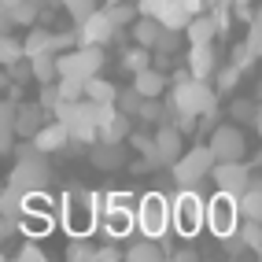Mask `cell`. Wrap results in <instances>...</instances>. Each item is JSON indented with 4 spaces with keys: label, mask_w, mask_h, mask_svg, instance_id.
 <instances>
[{
    "label": "cell",
    "mask_w": 262,
    "mask_h": 262,
    "mask_svg": "<svg viewBox=\"0 0 262 262\" xmlns=\"http://www.w3.org/2000/svg\"><path fill=\"white\" fill-rule=\"evenodd\" d=\"M159 23H163L166 30H181V33H185V26L192 23V15H188V8L181 4V0H163Z\"/></svg>",
    "instance_id": "d4e9b609"
},
{
    "label": "cell",
    "mask_w": 262,
    "mask_h": 262,
    "mask_svg": "<svg viewBox=\"0 0 262 262\" xmlns=\"http://www.w3.org/2000/svg\"><path fill=\"white\" fill-rule=\"evenodd\" d=\"M107 214V192H89L74 185L71 192L59 196V222L71 236H89Z\"/></svg>",
    "instance_id": "6da1fadb"
},
{
    "label": "cell",
    "mask_w": 262,
    "mask_h": 262,
    "mask_svg": "<svg viewBox=\"0 0 262 262\" xmlns=\"http://www.w3.org/2000/svg\"><path fill=\"white\" fill-rule=\"evenodd\" d=\"M122 67H126L129 74H141V71H148V67H151V48H144V45H133V48H126V52H122Z\"/></svg>",
    "instance_id": "f546056e"
},
{
    "label": "cell",
    "mask_w": 262,
    "mask_h": 262,
    "mask_svg": "<svg viewBox=\"0 0 262 262\" xmlns=\"http://www.w3.org/2000/svg\"><path fill=\"white\" fill-rule=\"evenodd\" d=\"M181 4L188 8V15H192V19H196V15H203L207 8H211V0H181Z\"/></svg>",
    "instance_id": "c3c4849f"
},
{
    "label": "cell",
    "mask_w": 262,
    "mask_h": 262,
    "mask_svg": "<svg viewBox=\"0 0 262 262\" xmlns=\"http://www.w3.org/2000/svg\"><path fill=\"white\" fill-rule=\"evenodd\" d=\"M185 33H188V45H214V37H218V23H214V15L211 11H203V15H196L188 26H185Z\"/></svg>",
    "instance_id": "d6986e66"
},
{
    "label": "cell",
    "mask_w": 262,
    "mask_h": 262,
    "mask_svg": "<svg viewBox=\"0 0 262 262\" xmlns=\"http://www.w3.org/2000/svg\"><path fill=\"white\" fill-rule=\"evenodd\" d=\"M15 258H19V262H45V248H37V240L30 236L23 248L15 251Z\"/></svg>",
    "instance_id": "60d3db41"
},
{
    "label": "cell",
    "mask_w": 262,
    "mask_h": 262,
    "mask_svg": "<svg viewBox=\"0 0 262 262\" xmlns=\"http://www.w3.org/2000/svg\"><path fill=\"white\" fill-rule=\"evenodd\" d=\"M233 118L236 122H255L258 118V107L251 100H233Z\"/></svg>",
    "instance_id": "b9f144b4"
},
{
    "label": "cell",
    "mask_w": 262,
    "mask_h": 262,
    "mask_svg": "<svg viewBox=\"0 0 262 262\" xmlns=\"http://www.w3.org/2000/svg\"><path fill=\"white\" fill-rule=\"evenodd\" d=\"M59 100H63V96H59V85H52V81H48L45 89H41V103H45L48 111H56V103H59Z\"/></svg>",
    "instance_id": "ee69618b"
},
{
    "label": "cell",
    "mask_w": 262,
    "mask_h": 262,
    "mask_svg": "<svg viewBox=\"0 0 262 262\" xmlns=\"http://www.w3.org/2000/svg\"><path fill=\"white\" fill-rule=\"evenodd\" d=\"M52 200L45 196V188L41 192H30L26 196V211H23V229H26V236H45L48 229H52Z\"/></svg>",
    "instance_id": "4fadbf2b"
},
{
    "label": "cell",
    "mask_w": 262,
    "mask_h": 262,
    "mask_svg": "<svg viewBox=\"0 0 262 262\" xmlns=\"http://www.w3.org/2000/svg\"><path fill=\"white\" fill-rule=\"evenodd\" d=\"M178 45H181V30H166V26H163V33H159V45H155V52L170 56V52H178Z\"/></svg>",
    "instance_id": "ab89813d"
},
{
    "label": "cell",
    "mask_w": 262,
    "mask_h": 262,
    "mask_svg": "<svg viewBox=\"0 0 262 262\" xmlns=\"http://www.w3.org/2000/svg\"><path fill=\"white\" fill-rule=\"evenodd\" d=\"M214 163H218V159H214L211 144H196V148H188L181 159L170 166L173 185H178V188H196V185L207 178V173L214 170Z\"/></svg>",
    "instance_id": "277c9868"
},
{
    "label": "cell",
    "mask_w": 262,
    "mask_h": 262,
    "mask_svg": "<svg viewBox=\"0 0 262 262\" xmlns=\"http://www.w3.org/2000/svg\"><path fill=\"white\" fill-rule=\"evenodd\" d=\"M137 8H141V15H151V19H159L163 0H137Z\"/></svg>",
    "instance_id": "7dc6e473"
},
{
    "label": "cell",
    "mask_w": 262,
    "mask_h": 262,
    "mask_svg": "<svg viewBox=\"0 0 262 262\" xmlns=\"http://www.w3.org/2000/svg\"><path fill=\"white\" fill-rule=\"evenodd\" d=\"M137 229L144 236H155L163 240L170 229H173V207L163 192H148V196L137 203Z\"/></svg>",
    "instance_id": "3957f363"
},
{
    "label": "cell",
    "mask_w": 262,
    "mask_h": 262,
    "mask_svg": "<svg viewBox=\"0 0 262 262\" xmlns=\"http://www.w3.org/2000/svg\"><path fill=\"white\" fill-rule=\"evenodd\" d=\"M126 137H129V115H122L118 107H107L103 111V122H100V141L122 144Z\"/></svg>",
    "instance_id": "e0dca14e"
},
{
    "label": "cell",
    "mask_w": 262,
    "mask_h": 262,
    "mask_svg": "<svg viewBox=\"0 0 262 262\" xmlns=\"http://www.w3.org/2000/svg\"><path fill=\"white\" fill-rule=\"evenodd\" d=\"M118 85L115 81H107V78H89V81H85V96H89V100H96V103H103V107H115V100H118Z\"/></svg>",
    "instance_id": "7402d4cb"
},
{
    "label": "cell",
    "mask_w": 262,
    "mask_h": 262,
    "mask_svg": "<svg viewBox=\"0 0 262 262\" xmlns=\"http://www.w3.org/2000/svg\"><path fill=\"white\" fill-rule=\"evenodd\" d=\"M173 258H178V262L188 258V262H192V258H196V251H192V248H181V251H173Z\"/></svg>",
    "instance_id": "681fc988"
},
{
    "label": "cell",
    "mask_w": 262,
    "mask_h": 262,
    "mask_svg": "<svg viewBox=\"0 0 262 262\" xmlns=\"http://www.w3.org/2000/svg\"><path fill=\"white\" fill-rule=\"evenodd\" d=\"M89 159L96 170H118L122 163H126V151H122V144L115 141H96L93 151H89Z\"/></svg>",
    "instance_id": "ac0fdd59"
},
{
    "label": "cell",
    "mask_w": 262,
    "mask_h": 262,
    "mask_svg": "<svg viewBox=\"0 0 262 262\" xmlns=\"http://www.w3.org/2000/svg\"><path fill=\"white\" fill-rule=\"evenodd\" d=\"M103 229L107 236H129V229H137V203L129 188H115L107 192V214H103Z\"/></svg>",
    "instance_id": "8992f818"
},
{
    "label": "cell",
    "mask_w": 262,
    "mask_h": 262,
    "mask_svg": "<svg viewBox=\"0 0 262 262\" xmlns=\"http://www.w3.org/2000/svg\"><path fill=\"white\" fill-rule=\"evenodd\" d=\"M19 4H23V0H0V8H4V11H15Z\"/></svg>",
    "instance_id": "f907efd6"
},
{
    "label": "cell",
    "mask_w": 262,
    "mask_h": 262,
    "mask_svg": "<svg viewBox=\"0 0 262 262\" xmlns=\"http://www.w3.org/2000/svg\"><path fill=\"white\" fill-rule=\"evenodd\" d=\"M240 196H229V192H214L211 203H207V229H211L218 240L240 229Z\"/></svg>",
    "instance_id": "52a82bcc"
},
{
    "label": "cell",
    "mask_w": 262,
    "mask_h": 262,
    "mask_svg": "<svg viewBox=\"0 0 262 262\" xmlns=\"http://www.w3.org/2000/svg\"><path fill=\"white\" fill-rule=\"evenodd\" d=\"M214 103H218V93L207 85V78L188 74L181 81H173V89H170V111H173L181 129H192L200 118L214 115Z\"/></svg>",
    "instance_id": "7a4b0ae2"
},
{
    "label": "cell",
    "mask_w": 262,
    "mask_h": 262,
    "mask_svg": "<svg viewBox=\"0 0 262 262\" xmlns=\"http://www.w3.org/2000/svg\"><path fill=\"white\" fill-rule=\"evenodd\" d=\"M141 103H144V93L137 89V85H129V89H122V93H118V100H115V107H118L122 115H129V118H137V115H141Z\"/></svg>",
    "instance_id": "1f68e13d"
},
{
    "label": "cell",
    "mask_w": 262,
    "mask_h": 262,
    "mask_svg": "<svg viewBox=\"0 0 262 262\" xmlns=\"http://www.w3.org/2000/svg\"><path fill=\"white\" fill-rule=\"evenodd\" d=\"M173 207V229H178L181 236H196L203 225H207V203L196 188H181L178 196L170 200Z\"/></svg>",
    "instance_id": "5b68a950"
},
{
    "label": "cell",
    "mask_w": 262,
    "mask_h": 262,
    "mask_svg": "<svg viewBox=\"0 0 262 262\" xmlns=\"http://www.w3.org/2000/svg\"><path fill=\"white\" fill-rule=\"evenodd\" d=\"M151 137H155V151L163 155V163L166 166H173L185 155V141H181V126H166V122H159V126L151 129Z\"/></svg>",
    "instance_id": "9a60e30c"
},
{
    "label": "cell",
    "mask_w": 262,
    "mask_h": 262,
    "mask_svg": "<svg viewBox=\"0 0 262 262\" xmlns=\"http://www.w3.org/2000/svg\"><path fill=\"white\" fill-rule=\"evenodd\" d=\"M8 74H11L15 81H26V78H33V67H30V59H23V63L8 67Z\"/></svg>",
    "instance_id": "f6af8a7d"
},
{
    "label": "cell",
    "mask_w": 262,
    "mask_h": 262,
    "mask_svg": "<svg viewBox=\"0 0 262 262\" xmlns=\"http://www.w3.org/2000/svg\"><path fill=\"white\" fill-rule=\"evenodd\" d=\"M107 11H111V19L126 30V26H133L137 19H141V8L137 4H129V0H118V4H107Z\"/></svg>",
    "instance_id": "836d02e7"
},
{
    "label": "cell",
    "mask_w": 262,
    "mask_h": 262,
    "mask_svg": "<svg viewBox=\"0 0 262 262\" xmlns=\"http://www.w3.org/2000/svg\"><path fill=\"white\" fill-rule=\"evenodd\" d=\"M41 52H56V33L45 26H33L26 33V56H41Z\"/></svg>",
    "instance_id": "83f0119b"
},
{
    "label": "cell",
    "mask_w": 262,
    "mask_h": 262,
    "mask_svg": "<svg viewBox=\"0 0 262 262\" xmlns=\"http://www.w3.org/2000/svg\"><path fill=\"white\" fill-rule=\"evenodd\" d=\"M56 85H59V96H63V100H81V96H85V81H81V78H67V74H59Z\"/></svg>",
    "instance_id": "74e56055"
},
{
    "label": "cell",
    "mask_w": 262,
    "mask_h": 262,
    "mask_svg": "<svg viewBox=\"0 0 262 262\" xmlns=\"http://www.w3.org/2000/svg\"><path fill=\"white\" fill-rule=\"evenodd\" d=\"M63 8H67V15H71L74 23H85L96 11V0H63Z\"/></svg>",
    "instance_id": "8d00e7d4"
},
{
    "label": "cell",
    "mask_w": 262,
    "mask_h": 262,
    "mask_svg": "<svg viewBox=\"0 0 262 262\" xmlns=\"http://www.w3.org/2000/svg\"><path fill=\"white\" fill-rule=\"evenodd\" d=\"M107 4H118V0H107Z\"/></svg>",
    "instance_id": "db71d44e"
},
{
    "label": "cell",
    "mask_w": 262,
    "mask_h": 262,
    "mask_svg": "<svg viewBox=\"0 0 262 262\" xmlns=\"http://www.w3.org/2000/svg\"><path fill=\"white\" fill-rule=\"evenodd\" d=\"M45 103H26V107H19V118H15V129H19V137H37V129L45 126Z\"/></svg>",
    "instance_id": "ffe728a7"
},
{
    "label": "cell",
    "mask_w": 262,
    "mask_h": 262,
    "mask_svg": "<svg viewBox=\"0 0 262 262\" xmlns=\"http://www.w3.org/2000/svg\"><path fill=\"white\" fill-rule=\"evenodd\" d=\"M188 74L192 78L218 74V48L214 45H188Z\"/></svg>",
    "instance_id": "2e32d148"
},
{
    "label": "cell",
    "mask_w": 262,
    "mask_h": 262,
    "mask_svg": "<svg viewBox=\"0 0 262 262\" xmlns=\"http://www.w3.org/2000/svg\"><path fill=\"white\" fill-rule=\"evenodd\" d=\"M255 126H258V137H262V103H258V118H255Z\"/></svg>",
    "instance_id": "816d5d0a"
},
{
    "label": "cell",
    "mask_w": 262,
    "mask_h": 262,
    "mask_svg": "<svg viewBox=\"0 0 262 262\" xmlns=\"http://www.w3.org/2000/svg\"><path fill=\"white\" fill-rule=\"evenodd\" d=\"M30 67H33V78L41 85L56 81L59 78V52H41V56H30Z\"/></svg>",
    "instance_id": "cb8c5ba5"
},
{
    "label": "cell",
    "mask_w": 262,
    "mask_h": 262,
    "mask_svg": "<svg viewBox=\"0 0 262 262\" xmlns=\"http://www.w3.org/2000/svg\"><path fill=\"white\" fill-rule=\"evenodd\" d=\"M211 151H214V159L218 163H240L244 159V151H248V141H244V133L233 126H218V129H211Z\"/></svg>",
    "instance_id": "8fae6325"
},
{
    "label": "cell",
    "mask_w": 262,
    "mask_h": 262,
    "mask_svg": "<svg viewBox=\"0 0 262 262\" xmlns=\"http://www.w3.org/2000/svg\"><path fill=\"white\" fill-rule=\"evenodd\" d=\"M211 4H218V0H211ZM229 4H233V0H229Z\"/></svg>",
    "instance_id": "f5cc1de1"
},
{
    "label": "cell",
    "mask_w": 262,
    "mask_h": 262,
    "mask_svg": "<svg viewBox=\"0 0 262 262\" xmlns=\"http://www.w3.org/2000/svg\"><path fill=\"white\" fill-rule=\"evenodd\" d=\"M118 33H122V26L111 19V11L107 8H96L85 23H78V37H81V45H111V41H118Z\"/></svg>",
    "instance_id": "30bf717a"
},
{
    "label": "cell",
    "mask_w": 262,
    "mask_h": 262,
    "mask_svg": "<svg viewBox=\"0 0 262 262\" xmlns=\"http://www.w3.org/2000/svg\"><path fill=\"white\" fill-rule=\"evenodd\" d=\"M233 11H236V19H244L251 26V19H255V11H251V0H233Z\"/></svg>",
    "instance_id": "bcb514c9"
},
{
    "label": "cell",
    "mask_w": 262,
    "mask_h": 262,
    "mask_svg": "<svg viewBox=\"0 0 262 262\" xmlns=\"http://www.w3.org/2000/svg\"><path fill=\"white\" fill-rule=\"evenodd\" d=\"M15 118H19V107H15V96H8L4 103H0V151H11V137L19 133L15 129Z\"/></svg>",
    "instance_id": "44dd1931"
},
{
    "label": "cell",
    "mask_w": 262,
    "mask_h": 262,
    "mask_svg": "<svg viewBox=\"0 0 262 262\" xmlns=\"http://www.w3.org/2000/svg\"><path fill=\"white\" fill-rule=\"evenodd\" d=\"M211 178H214V188L218 192H229V196H244V192L251 188V166L248 163H214L211 170Z\"/></svg>",
    "instance_id": "7c38bea8"
},
{
    "label": "cell",
    "mask_w": 262,
    "mask_h": 262,
    "mask_svg": "<svg viewBox=\"0 0 262 262\" xmlns=\"http://www.w3.org/2000/svg\"><path fill=\"white\" fill-rule=\"evenodd\" d=\"M240 236L248 240V248H251V251H258V255H262V222L244 218V222H240Z\"/></svg>",
    "instance_id": "d590c367"
},
{
    "label": "cell",
    "mask_w": 262,
    "mask_h": 262,
    "mask_svg": "<svg viewBox=\"0 0 262 262\" xmlns=\"http://www.w3.org/2000/svg\"><path fill=\"white\" fill-rule=\"evenodd\" d=\"M133 85H137V89H141L144 96H163V89H166V78H163V71H159V67H148V71L133 74Z\"/></svg>",
    "instance_id": "4316f807"
},
{
    "label": "cell",
    "mask_w": 262,
    "mask_h": 262,
    "mask_svg": "<svg viewBox=\"0 0 262 262\" xmlns=\"http://www.w3.org/2000/svg\"><path fill=\"white\" fill-rule=\"evenodd\" d=\"M23 59H30L26 56V41H15V37L0 41V63H4V67H15V63H23Z\"/></svg>",
    "instance_id": "d6a6232c"
},
{
    "label": "cell",
    "mask_w": 262,
    "mask_h": 262,
    "mask_svg": "<svg viewBox=\"0 0 262 262\" xmlns=\"http://www.w3.org/2000/svg\"><path fill=\"white\" fill-rule=\"evenodd\" d=\"M141 122H148V126H159V122L166 118V107L159 103V96H144V103H141V115H137Z\"/></svg>",
    "instance_id": "e575fe53"
},
{
    "label": "cell",
    "mask_w": 262,
    "mask_h": 262,
    "mask_svg": "<svg viewBox=\"0 0 262 262\" xmlns=\"http://www.w3.org/2000/svg\"><path fill=\"white\" fill-rule=\"evenodd\" d=\"M48 181H52V170H48V163H45V151H41V155H30V159H15L11 178H8V185L19 188L23 196L48 188Z\"/></svg>",
    "instance_id": "9c48e42d"
},
{
    "label": "cell",
    "mask_w": 262,
    "mask_h": 262,
    "mask_svg": "<svg viewBox=\"0 0 262 262\" xmlns=\"http://www.w3.org/2000/svg\"><path fill=\"white\" fill-rule=\"evenodd\" d=\"M166 251L159 248V240L155 236H141V240H133L129 248H126V258L129 262H159Z\"/></svg>",
    "instance_id": "603a6c76"
},
{
    "label": "cell",
    "mask_w": 262,
    "mask_h": 262,
    "mask_svg": "<svg viewBox=\"0 0 262 262\" xmlns=\"http://www.w3.org/2000/svg\"><path fill=\"white\" fill-rule=\"evenodd\" d=\"M33 141H37V148L45 155H56V151H63V148L74 144V133H71V126H67L63 118H52V122H45V126L37 129Z\"/></svg>",
    "instance_id": "5bb4252c"
},
{
    "label": "cell",
    "mask_w": 262,
    "mask_h": 262,
    "mask_svg": "<svg viewBox=\"0 0 262 262\" xmlns=\"http://www.w3.org/2000/svg\"><path fill=\"white\" fill-rule=\"evenodd\" d=\"M96 244L89 236H71V248H67V258L71 262H96Z\"/></svg>",
    "instance_id": "4dcf8cb0"
},
{
    "label": "cell",
    "mask_w": 262,
    "mask_h": 262,
    "mask_svg": "<svg viewBox=\"0 0 262 262\" xmlns=\"http://www.w3.org/2000/svg\"><path fill=\"white\" fill-rule=\"evenodd\" d=\"M103 71V48L100 45H78L71 52H59V74L89 81Z\"/></svg>",
    "instance_id": "ba28073f"
},
{
    "label": "cell",
    "mask_w": 262,
    "mask_h": 262,
    "mask_svg": "<svg viewBox=\"0 0 262 262\" xmlns=\"http://www.w3.org/2000/svg\"><path fill=\"white\" fill-rule=\"evenodd\" d=\"M258 163H262V155H258Z\"/></svg>",
    "instance_id": "11a10c76"
},
{
    "label": "cell",
    "mask_w": 262,
    "mask_h": 262,
    "mask_svg": "<svg viewBox=\"0 0 262 262\" xmlns=\"http://www.w3.org/2000/svg\"><path fill=\"white\" fill-rule=\"evenodd\" d=\"M240 67L236 63H229V67H222V71H218V93H233L236 89V81H240Z\"/></svg>",
    "instance_id": "f35d334b"
},
{
    "label": "cell",
    "mask_w": 262,
    "mask_h": 262,
    "mask_svg": "<svg viewBox=\"0 0 262 262\" xmlns=\"http://www.w3.org/2000/svg\"><path fill=\"white\" fill-rule=\"evenodd\" d=\"M240 214H244V218L262 222V178H255V181H251V188L240 196Z\"/></svg>",
    "instance_id": "f1b7e54d"
},
{
    "label": "cell",
    "mask_w": 262,
    "mask_h": 262,
    "mask_svg": "<svg viewBox=\"0 0 262 262\" xmlns=\"http://www.w3.org/2000/svg\"><path fill=\"white\" fill-rule=\"evenodd\" d=\"M159 33H163V23L151 19V15H141V19L133 23V41L144 45V48H155V45H159Z\"/></svg>",
    "instance_id": "484cf974"
},
{
    "label": "cell",
    "mask_w": 262,
    "mask_h": 262,
    "mask_svg": "<svg viewBox=\"0 0 262 262\" xmlns=\"http://www.w3.org/2000/svg\"><path fill=\"white\" fill-rule=\"evenodd\" d=\"M118 258H126V251H118L115 236H111L107 244H100V251H96V262H118Z\"/></svg>",
    "instance_id": "7bdbcfd3"
}]
</instances>
